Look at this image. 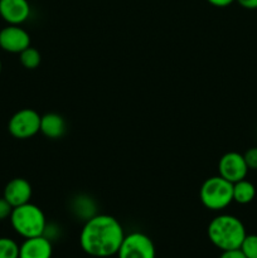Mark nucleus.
I'll list each match as a JSON object with an SVG mask.
<instances>
[{"label": "nucleus", "instance_id": "nucleus-19", "mask_svg": "<svg viewBox=\"0 0 257 258\" xmlns=\"http://www.w3.org/2000/svg\"><path fill=\"white\" fill-rule=\"evenodd\" d=\"M219 258H247L242 253L241 249H231V251H224L222 252V254Z\"/></svg>", "mask_w": 257, "mask_h": 258}, {"label": "nucleus", "instance_id": "nucleus-14", "mask_svg": "<svg viewBox=\"0 0 257 258\" xmlns=\"http://www.w3.org/2000/svg\"><path fill=\"white\" fill-rule=\"evenodd\" d=\"M19 59L24 68H27V70H35V68L39 67L42 55H40L38 49H35L33 47H28L27 49L19 53Z\"/></svg>", "mask_w": 257, "mask_h": 258}, {"label": "nucleus", "instance_id": "nucleus-9", "mask_svg": "<svg viewBox=\"0 0 257 258\" xmlns=\"http://www.w3.org/2000/svg\"><path fill=\"white\" fill-rule=\"evenodd\" d=\"M28 0H0V17L12 25H20L29 18Z\"/></svg>", "mask_w": 257, "mask_h": 258}, {"label": "nucleus", "instance_id": "nucleus-17", "mask_svg": "<svg viewBox=\"0 0 257 258\" xmlns=\"http://www.w3.org/2000/svg\"><path fill=\"white\" fill-rule=\"evenodd\" d=\"M248 170H257V148H251L243 154Z\"/></svg>", "mask_w": 257, "mask_h": 258}, {"label": "nucleus", "instance_id": "nucleus-8", "mask_svg": "<svg viewBox=\"0 0 257 258\" xmlns=\"http://www.w3.org/2000/svg\"><path fill=\"white\" fill-rule=\"evenodd\" d=\"M30 47V35L20 25H7L0 30V48L9 53H22Z\"/></svg>", "mask_w": 257, "mask_h": 258}, {"label": "nucleus", "instance_id": "nucleus-15", "mask_svg": "<svg viewBox=\"0 0 257 258\" xmlns=\"http://www.w3.org/2000/svg\"><path fill=\"white\" fill-rule=\"evenodd\" d=\"M0 258H19V246L8 237H0Z\"/></svg>", "mask_w": 257, "mask_h": 258}, {"label": "nucleus", "instance_id": "nucleus-20", "mask_svg": "<svg viewBox=\"0 0 257 258\" xmlns=\"http://www.w3.org/2000/svg\"><path fill=\"white\" fill-rule=\"evenodd\" d=\"M242 8L248 10H254L257 9V0H236Z\"/></svg>", "mask_w": 257, "mask_h": 258}, {"label": "nucleus", "instance_id": "nucleus-22", "mask_svg": "<svg viewBox=\"0 0 257 258\" xmlns=\"http://www.w3.org/2000/svg\"><path fill=\"white\" fill-rule=\"evenodd\" d=\"M0 72H2V60H0Z\"/></svg>", "mask_w": 257, "mask_h": 258}, {"label": "nucleus", "instance_id": "nucleus-2", "mask_svg": "<svg viewBox=\"0 0 257 258\" xmlns=\"http://www.w3.org/2000/svg\"><path fill=\"white\" fill-rule=\"evenodd\" d=\"M207 233L212 244L222 252L238 249L247 234L241 219L231 214L214 217L209 223Z\"/></svg>", "mask_w": 257, "mask_h": 258}, {"label": "nucleus", "instance_id": "nucleus-12", "mask_svg": "<svg viewBox=\"0 0 257 258\" xmlns=\"http://www.w3.org/2000/svg\"><path fill=\"white\" fill-rule=\"evenodd\" d=\"M66 120L57 112H49L40 116V131L48 139H60L66 134Z\"/></svg>", "mask_w": 257, "mask_h": 258}, {"label": "nucleus", "instance_id": "nucleus-11", "mask_svg": "<svg viewBox=\"0 0 257 258\" xmlns=\"http://www.w3.org/2000/svg\"><path fill=\"white\" fill-rule=\"evenodd\" d=\"M33 189L29 181L24 178H14L5 185L4 198L12 204L13 208L29 203Z\"/></svg>", "mask_w": 257, "mask_h": 258}, {"label": "nucleus", "instance_id": "nucleus-21", "mask_svg": "<svg viewBox=\"0 0 257 258\" xmlns=\"http://www.w3.org/2000/svg\"><path fill=\"white\" fill-rule=\"evenodd\" d=\"M207 2L211 5H213V7L226 8L228 7V5H231L233 2H236V0H207Z\"/></svg>", "mask_w": 257, "mask_h": 258}, {"label": "nucleus", "instance_id": "nucleus-16", "mask_svg": "<svg viewBox=\"0 0 257 258\" xmlns=\"http://www.w3.org/2000/svg\"><path fill=\"white\" fill-rule=\"evenodd\" d=\"M239 249L247 258H257V234H246Z\"/></svg>", "mask_w": 257, "mask_h": 258}, {"label": "nucleus", "instance_id": "nucleus-10", "mask_svg": "<svg viewBox=\"0 0 257 258\" xmlns=\"http://www.w3.org/2000/svg\"><path fill=\"white\" fill-rule=\"evenodd\" d=\"M52 242L44 234L25 238L19 246V258H52Z\"/></svg>", "mask_w": 257, "mask_h": 258}, {"label": "nucleus", "instance_id": "nucleus-7", "mask_svg": "<svg viewBox=\"0 0 257 258\" xmlns=\"http://www.w3.org/2000/svg\"><path fill=\"white\" fill-rule=\"evenodd\" d=\"M218 173L223 179L234 184L237 181L246 179L248 173V166L242 154L236 151H229L222 155L218 161Z\"/></svg>", "mask_w": 257, "mask_h": 258}, {"label": "nucleus", "instance_id": "nucleus-6", "mask_svg": "<svg viewBox=\"0 0 257 258\" xmlns=\"http://www.w3.org/2000/svg\"><path fill=\"white\" fill-rule=\"evenodd\" d=\"M118 258H156L155 244L148 234L133 232L125 234L117 252Z\"/></svg>", "mask_w": 257, "mask_h": 258}, {"label": "nucleus", "instance_id": "nucleus-18", "mask_svg": "<svg viewBox=\"0 0 257 258\" xmlns=\"http://www.w3.org/2000/svg\"><path fill=\"white\" fill-rule=\"evenodd\" d=\"M12 212H13L12 204H10L4 197L0 198V221H4V219L10 218Z\"/></svg>", "mask_w": 257, "mask_h": 258}, {"label": "nucleus", "instance_id": "nucleus-13", "mask_svg": "<svg viewBox=\"0 0 257 258\" xmlns=\"http://www.w3.org/2000/svg\"><path fill=\"white\" fill-rule=\"evenodd\" d=\"M256 197V188L251 181L242 179L233 184V202L238 204H248Z\"/></svg>", "mask_w": 257, "mask_h": 258}, {"label": "nucleus", "instance_id": "nucleus-5", "mask_svg": "<svg viewBox=\"0 0 257 258\" xmlns=\"http://www.w3.org/2000/svg\"><path fill=\"white\" fill-rule=\"evenodd\" d=\"M8 130L19 140L33 138L40 131V115L33 108H22L10 117Z\"/></svg>", "mask_w": 257, "mask_h": 258}, {"label": "nucleus", "instance_id": "nucleus-1", "mask_svg": "<svg viewBox=\"0 0 257 258\" xmlns=\"http://www.w3.org/2000/svg\"><path fill=\"white\" fill-rule=\"evenodd\" d=\"M123 237L122 226L115 217L97 214L86 221L80 234V246L91 257H112L117 254Z\"/></svg>", "mask_w": 257, "mask_h": 258}, {"label": "nucleus", "instance_id": "nucleus-3", "mask_svg": "<svg viewBox=\"0 0 257 258\" xmlns=\"http://www.w3.org/2000/svg\"><path fill=\"white\" fill-rule=\"evenodd\" d=\"M10 223L14 231L24 239L43 236L47 228V219L43 211L30 202L13 208Z\"/></svg>", "mask_w": 257, "mask_h": 258}, {"label": "nucleus", "instance_id": "nucleus-4", "mask_svg": "<svg viewBox=\"0 0 257 258\" xmlns=\"http://www.w3.org/2000/svg\"><path fill=\"white\" fill-rule=\"evenodd\" d=\"M199 199L207 209L218 212L233 202V184L221 175L206 179L199 189Z\"/></svg>", "mask_w": 257, "mask_h": 258}]
</instances>
